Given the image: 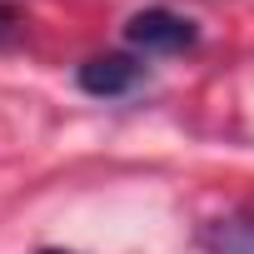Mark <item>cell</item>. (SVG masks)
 I'll use <instances>...</instances> for the list:
<instances>
[{
    "label": "cell",
    "instance_id": "cell-1",
    "mask_svg": "<svg viewBox=\"0 0 254 254\" xmlns=\"http://www.w3.org/2000/svg\"><path fill=\"white\" fill-rule=\"evenodd\" d=\"M125 40L140 45V50H155V55H170V50L194 45V25L185 15H175V10H140L125 25Z\"/></svg>",
    "mask_w": 254,
    "mask_h": 254
},
{
    "label": "cell",
    "instance_id": "cell-2",
    "mask_svg": "<svg viewBox=\"0 0 254 254\" xmlns=\"http://www.w3.org/2000/svg\"><path fill=\"white\" fill-rule=\"evenodd\" d=\"M140 75H145V65L130 60V55H95V60L80 65V90H90V95H125V90L140 85Z\"/></svg>",
    "mask_w": 254,
    "mask_h": 254
},
{
    "label": "cell",
    "instance_id": "cell-3",
    "mask_svg": "<svg viewBox=\"0 0 254 254\" xmlns=\"http://www.w3.org/2000/svg\"><path fill=\"white\" fill-rule=\"evenodd\" d=\"M204 244L214 254H254V219H219L204 234Z\"/></svg>",
    "mask_w": 254,
    "mask_h": 254
},
{
    "label": "cell",
    "instance_id": "cell-4",
    "mask_svg": "<svg viewBox=\"0 0 254 254\" xmlns=\"http://www.w3.org/2000/svg\"><path fill=\"white\" fill-rule=\"evenodd\" d=\"M10 25H15V10H5V5H0V40L10 35Z\"/></svg>",
    "mask_w": 254,
    "mask_h": 254
},
{
    "label": "cell",
    "instance_id": "cell-5",
    "mask_svg": "<svg viewBox=\"0 0 254 254\" xmlns=\"http://www.w3.org/2000/svg\"><path fill=\"white\" fill-rule=\"evenodd\" d=\"M40 254H65V249H40Z\"/></svg>",
    "mask_w": 254,
    "mask_h": 254
}]
</instances>
